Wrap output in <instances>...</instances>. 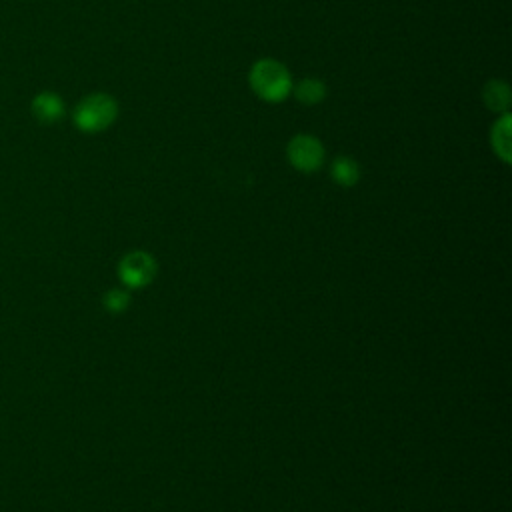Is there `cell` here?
<instances>
[{
	"instance_id": "cell-2",
	"label": "cell",
	"mask_w": 512,
	"mask_h": 512,
	"mask_svg": "<svg viewBox=\"0 0 512 512\" xmlns=\"http://www.w3.org/2000/svg\"><path fill=\"white\" fill-rule=\"evenodd\" d=\"M118 114V104L108 94H90L74 108V124L82 132H102L106 130Z\"/></svg>"
},
{
	"instance_id": "cell-10",
	"label": "cell",
	"mask_w": 512,
	"mask_h": 512,
	"mask_svg": "<svg viewBox=\"0 0 512 512\" xmlns=\"http://www.w3.org/2000/svg\"><path fill=\"white\" fill-rule=\"evenodd\" d=\"M130 304V298L126 292L122 290H112L104 296V306L110 310V312H122L126 306Z\"/></svg>"
},
{
	"instance_id": "cell-6",
	"label": "cell",
	"mask_w": 512,
	"mask_h": 512,
	"mask_svg": "<svg viewBox=\"0 0 512 512\" xmlns=\"http://www.w3.org/2000/svg\"><path fill=\"white\" fill-rule=\"evenodd\" d=\"M482 100H484L486 108H490L492 112L506 114V110L510 106V88H508V84L502 82V80H490L482 90Z\"/></svg>"
},
{
	"instance_id": "cell-8",
	"label": "cell",
	"mask_w": 512,
	"mask_h": 512,
	"mask_svg": "<svg viewBox=\"0 0 512 512\" xmlns=\"http://www.w3.org/2000/svg\"><path fill=\"white\" fill-rule=\"evenodd\" d=\"M292 90H294L296 100L302 104H308V106L318 104L326 98V84L318 78H304L296 86H292Z\"/></svg>"
},
{
	"instance_id": "cell-1",
	"label": "cell",
	"mask_w": 512,
	"mask_h": 512,
	"mask_svg": "<svg viewBox=\"0 0 512 512\" xmlns=\"http://www.w3.org/2000/svg\"><path fill=\"white\" fill-rule=\"evenodd\" d=\"M248 80L254 94L266 102H282L292 92V76L288 68L272 58L254 62Z\"/></svg>"
},
{
	"instance_id": "cell-9",
	"label": "cell",
	"mask_w": 512,
	"mask_h": 512,
	"mask_svg": "<svg viewBox=\"0 0 512 512\" xmlns=\"http://www.w3.org/2000/svg\"><path fill=\"white\" fill-rule=\"evenodd\" d=\"M330 174H332L334 182H338L340 186H354L360 178V168H358L356 160H352L348 156H340L332 162Z\"/></svg>"
},
{
	"instance_id": "cell-7",
	"label": "cell",
	"mask_w": 512,
	"mask_h": 512,
	"mask_svg": "<svg viewBox=\"0 0 512 512\" xmlns=\"http://www.w3.org/2000/svg\"><path fill=\"white\" fill-rule=\"evenodd\" d=\"M490 140H492L494 152H496L504 162H510V116H508V114H502V116L494 122Z\"/></svg>"
},
{
	"instance_id": "cell-3",
	"label": "cell",
	"mask_w": 512,
	"mask_h": 512,
	"mask_svg": "<svg viewBox=\"0 0 512 512\" xmlns=\"http://www.w3.org/2000/svg\"><path fill=\"white\" fill-rule=\"evenodd\" d=\"M288 162L300 172H314L324 162V146L310 134H296L286 146Z\"/></svg>"
},
{
	"instance_id": "cell-4",
	"label": "cell",
	"mask_w": 512,
	"mask_h": 512,
	"mask_svg": "<svg viewBox=\"0 0 512 512\" xmlns=\"http://www.w3.org/2000/svg\"><path fill=\"white\" fill-rule=\"evenodd\" d=\"M118 274L128 288H142L152 282L156 274V262L146 252H130L120 260Z\"/></svg>"
},
{
	"instance_id": "cell-5",
	"label": "cell",
	"mask_w": 512,
	"mask_h": 512,
	"mask_svg": "<svg viewBox=\"0 0 512 512\" xmlns=\"http://www.w3.org/2000/svg\"><path fill=\"white\" fill-rule=\"evenodd\" d=\"M32 112L40 122H56L64 114V102L54 92H42L32 100Z\"/></svg>"
}]
</instances>
